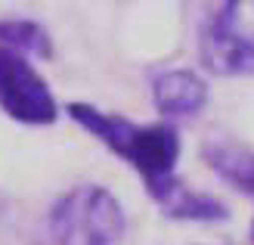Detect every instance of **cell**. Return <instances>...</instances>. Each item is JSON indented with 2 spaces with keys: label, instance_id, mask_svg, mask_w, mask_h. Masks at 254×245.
<instances>
[{
  "label": "cell",
  "instance_id": "4",
  "mask_svg": "<svg viewBox=\"0 0 254 245\" xmlns=\"http://www.w3.org/2000/svg\"><path fill=\"white\" fill-rule=\"evenodd\" d=\"M149 99L161 121L198 118L211 102V78L195 66H171L152 75Z\"/></svg>",
  "mask_w": 254,
  "mask_h": 245
},
{
  "label": "cell",
  "instance_id": "8",
  "mask_svg": "<svg viewBox=\"0 0 254 245\" xmlns=\"http://www.w3.org/2000/svg\"><path fill=\"white\" fill-rule=\"evenodd\" d=\"M248 242L254 245V217H251V224H248Z\"/></svg>",
  "mask_w": 254,
  "mask_h": 245
},
{
  "label": "cell",
  "instance_id": "1",
  "mask_svg": "<svg viewBox=\"0 0 254 245\" xmlns=\"http://www.w3.org/2000/svg\"><path fill=\"white\" fill-rule=\"evenodd\" d=\"M124 236L127 208L103 183L62 189L44 214V245H121Z\"/></svg>",
  "mask_w": 254,
  "mask_h": 245
},
{
  "label": "cell",
  "instance_id": "3",
  "mask_svg": "<svg viewBox=\"0 0 254 245\" xmlns=\"http://www.w3.org/2000/svg\"><path fill=\"white\" fill-rule=\"evenodd\" d=\"M0 112L19 127H53L62 118V102L37 62L0 50Z\"/></svg>",
  "mask_w": 254,
  "mask_h": 245
},
{
  "label": "cell",
  "instance_id": "7",
  "mask_svg": "<svg viewBox=\"0 0 254 245\" xmlns=\"http://www.w3.org/2000/svg\"><path fill=\"white\" fill-rule=\"evenodd\" d=\"M0 50L19 53L31 62H47L56 53L53 31L34 16H0Z\"/></svg>",
  "mask_w": 254,
  "mask_h": 245
},
{
  "label": "cell",
  "instance_id": "6",
  "mask_svg": "<svg viewBox=\"0 0 254 245\" xmlns=\"http://www.w3.org/2000/svg\"><path fill=\"white\" fill-rule=\"evenodd\" d=\"M201 162L223 186L254 202V149L239 140H205Z\"/></svg>",
  "mask_w": 254,
  "mask_h": 245
},
{
  "label": "cell",
  "instance_id": "5",
  "mask_svg": "<svg viewBox=\"0 0 254 245\" xmlns=\"http://www.w3.org/2000/svg\"><path fill=\"white\" fill-rule=\"evenodd\" d=\"M146 196L168 221H180V224H223V221H230V205L208 189H195L192 183H186L183 174L171 177L168 183H161L158 189L146 192Z\"/></svg>",
  "mask_w": 254,
  "mask_h": 245
},
{
  "label": "cell",
  "instance_id": "2",
  "mask_svg": "<svg viewBox=\"0 0 254 245\" xmlns=\"http://www.w3.org/2000/svg\"><path fill=\"white\" fill-rule=\"evenodd\" d=\"M198 62L205 75L254 78V0H217L198 25Z\"/></svg>",
  "mask_w": 254,
  "mask_h": 245
}]
</instances>
